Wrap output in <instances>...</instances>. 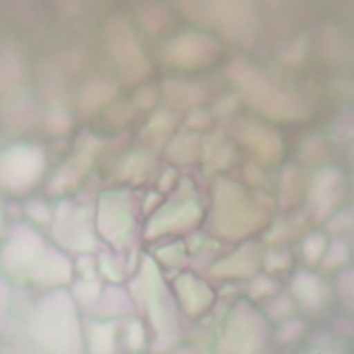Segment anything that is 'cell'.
Listing matches in <instances>:
<instances>
[{
  "label": "cell",
  "mask_w": 354,
  "mask_h": 354,
  "mask_svg": "<svg viewBox=\"0 0 354 354\" xmlns=\"http://www.w3.org/2000/svg\"><path fill=\"white\" fill-rule=\"evenodd\" d=\"M36 339L56 354H77L79 328L68 295L55 293L40 304L31 322Z\"/></svg>",
  "instance_id": "obj_1"
},
{
  "label": "cell",
  "mask_w": 354,
  "mask_h": 354,
  "mask_svg": "<svg viewBox=\"0 0 354 354\" xmlns=\"http://www.w3.org/2000/svg\"><path fill=\"white\" fill-rule=\"evenodd\" d=\"M4 261L12 270H28L39 281L62 283L71 274V266L66 257L47 250L40 237L32 230L19 228L15 240L4 252Z\"/></svg>",
  "instance_id": "obj_2"
},
{
  "label": "cell",
  "mask_w": 354,
  "mask_h": 354,
  "mask_svg": "<svg viewBox=\"0 0 354 354\" xmlns=\"http://www.w3.org/2000/svg\"><path fill=\"white\" fill-rule=\"evenodd\" d=\"M44 168V153L34 145H15L0 155V185L23 192L32 187Z\"/></svg>",
  "instance_id": "obj_3"
},
{
  "label": "cell",
  "mask_w": 354,
  "mask_h": 354,
  "mask_svg": "<svg viewBox=\"0 0 354 354\" xmlns=\"http://www.w3.org/2000/svg\"><path fill=\"white\" fill-rule=\"evenodd\" d=\"M108 43L125 82L142 80L148 71V63L129 26L115 20L108 28Z\"/></svg>",
  "instance_id": "obj_4"
},
{
  "label": "cell",
  "mask_w": 354,
  "mask_h": 354,
  "mask_svg": "<svg viewBox=\"0 0 354 354\" xmlns=\"http://www.w3.org/2000/svg\"><path fill=\"white\" fill-rule=\"evenodd\" d=\"M129 223V212L125 200L119 196L104 198L100 209V230L108 239L119 240Z\"/></svg>",
  "instance_id": "obj_5"
},
{
  "label": "cell",
  "mask_w": 354,
  "mask_h": 354,
  "mask_svg": "<svg viewBox=\"0 0 354 354\" xmlns=\"http://www.w3.org/2000/svg\"><path fill=\"white\" fill-rule=\"evenodd\" d=\"M116 88L113 83L97 79L92 80L83 88L79 108L83 115H89L92 112H96L100 106L106 104L115 95Z\"/></svg>",
  "instance_id": "obj_6"
},
{
  "label": "cell",
  "mask_w": 354,
  "mask_h": 354,
  "mask_svg": "<svg viewBox=\"0 0 354 354\" xmlns=\"http://www.w3.org/2000/svg\"><path fill=\"white\" fill-rule=\"evenodd\" d=\"M92 354L113 353V328L111 325L96 324L91 330Z\"/></svg>",
  "instance_id": "obj_7"
},
{
  "label": "cell",
  "mask_w": 354,
  "mask_h": 354,
  "mask_svg": "<svg viewBox=\"0 0 354 354\" xmlns=\"http://www.w3.org/2000/svg\"><path fill=\"white\" fill-rule=\"evenodd\" d=\"M106 313H119L125 308H128V299L120 289H108L104 296V309Z\"/></svg>",
  "instance_id": "obj_8"
},
{
  "label": "cell",
  "mask_w": 354,
  "mask_h": 354,
  "mask_svg": "<svg viewBox=\"0 0 354 354\" xmlns=\"http://www.w3.org/2000/svg\"><path fill=\"white\" fill-rule=\"evenodd\" d=\"M18 64L12 62L11 59H6L0 62V89L8 88L14 86V83L18 79V73H11V72L18 71Z\"/></svg>",
  "instance_id": "obj_9"
},
{
  "label": "cell",
  "mask_w": 354,
  "mask_h": 354,
  "mask_svg": "<svg viewBox=\"0 0 354 354\" xmlns=\"http://www.w3.org/2000/svg\"><path fill=\"white\" fill-rule=\"evenodd\" d=\"M47 128L51 131V133H66L70 129V119L63 112H53L47 118Z\"/></svg>",
  "instance_id": "obj_10"
},
{
  "label": "cell",
  "mask_w": 354,
  "mask_h": 354,
  "mask_svg": "<svg viewBox=\"0 0 354 354\" xmlns=\"http://www.w3.org/2000/svg\"><path fill=\"white\" fill-rule=\"evenodd\" d=\"M97 290H99V285L96 283H89V281L77 283L75 286V292H76L77 297L84 304L93 302L97 296Z\"/></svg>",
  "instance_id": "obj_11"
},
{
  "label": "cell",
  "mask_w": 354,
  "mask_h": 354,
  "mask_svg": "<svg viewBox=\"0 0 354 354\" xmlns=\"http://www.w3.org/2000/svg\"><path fill=\"white\" fill-rule=\"evenodd\" d=\"M142 339V330L140 328V325L138 322L132 324L129 326V335H128V341H129V345L132 348H138L140 346Z\"/></svg>",
  "instance_id": "obj_12"
},
{
  "label": "cell",
  "mask_w": 354,
  "mask_h": 354,
  "mask_svg": "<svg viewBox=\"0 0 354 354\" xmlns=\"http://www.w3.org/2000/svg\"><path fill=\"white\" fill-rule=\"evenodd\" d=\"M28 213H30L34 218L39 220V221H46V220H48V217H50V213L47 211V208H46L43 204H40V203H32V204H30Z\"/></svg>",
  "instance_id": "obj_13"
},
{
  "label": "cell",
  "mask_w": 354,
  "mask_h": 354,
  "mask_svg": "<svg viewBox=\"0 0 354 354\" xmlns=\"http://www.w3.org/2000/svg\"><path fill=\"white\" fill-rule=\"evenodd\" d=\"M155 91L151 88H144L139 92L138 97H136V102L140 104L142 108H148L151 106V104H153L155 102Z\"/></svg>",
  "instance_id": "obj_14"
},
{
  "label": "cell",
  "mask_w": 354,
  "mask_h": 354,
  "mask_svg": "<svg viewBox=\"0 0 354 354\" xmlns=\"http://www.w3.org/2000/svg\"><path fill=\"white\" fill-rule=\"evenodd\" d=\"M7 297H8V290H7V286L6 283L1 281L0 279V310L4 308L6 302H7Z\"/></svg>",
  "instance_id": "obj_15"
}]
</instances>
